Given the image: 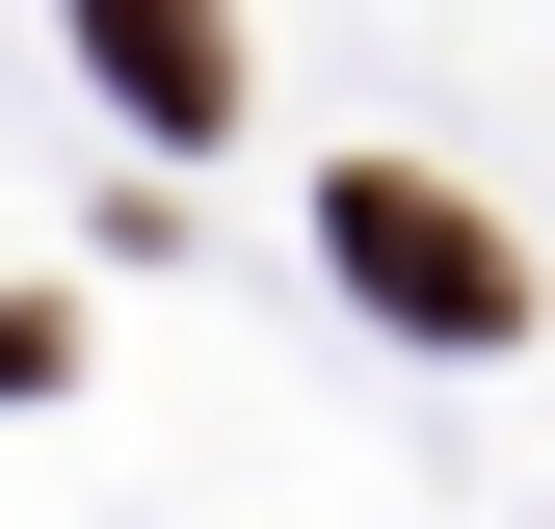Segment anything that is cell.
Listing matches in <instances>:
<instances>
[{
	"mask_svg": "<svg viewBox=\"0 0 555 529\" xmlns=\"http://www.w3.org/2000/svg\"><path fill=\"white\" fill-rule=\"evenodd\" d=\"M80 53L132 132H238V0H80Z\"/></svg>",
	"mask_w": 555,
	"mask_h": 529,
	"instance_id": "7a4b0ae2",
	"label": "cell"
},
{
	"mask_svg": "<svg viewBox=\"0 0 555 529\" xmlns=\"http://www.w3.org/2000/svg\"><path fill=\"white\" fill-rule=\"evenodd\" d=\"M318 238H344V292H371V318H424V345H503V318H529V264L476 238L424 159H344V185H318Z\"/></svg>",
	"mask_w": 555,
	"mask_h": 529,
	"instance_id": "6da1fadb",
	"label": "cell"
}]
</instances>
